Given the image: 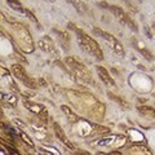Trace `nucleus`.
<instances>
[{
	"label": "nucleus",
	"mask_w": 155,
	"mask_h": 155,
	"mask_svg": "<svg viewBox=\"0 0 155 155\" xmlns=\"http://www.w3.org/2000/svg\"><path fill=\"white\" fill-rule=\"evenodd\" d=\"M7 3H8V5H9L13 10H16V12H18V13H22V12L25 13L23 7L21 5V3L18 1V0H7Z\"/></svg>",
	"instance_id": "nucleus-11"
},
{
	"label": "nucleus",
	"mask_w": 155,
	"mask_h": 155,
	"mask_svg": "<svg viewBox=\"0 0 155 155\" xmlns=\"http://www.w3.org/2000/svg\"><path fill=\"white\" fill-rule=\"evenodd\" d=\"M118 137H115V136H111L110 138H105L102 140V141H98V145L99 146H109V145H113L114 141H115Z\"/></svg>",
	"instance_id": "nucleus-16"
},
{
	"label": "nucleus",
	"mask_w": 155,
	"mask_h": 155,
	"mask_svg": "<svg viewBox=\"0 0 155 155\" xmlns=\"http://www.w3.org/2000/svg\"><path fill=\"white\" fill-rule=\"evenodd\" d=\"M97 71H98V75H99V78H101V80L103 83H106L107 86H115V83H114V80L111 79V76L109 75V72L106 71L105 69L102 67V66H98L97 67Z\"/></svg>",
	"instance_id": "nucleus-8"
},
{
	"label": "nucleus",
	"mask_w": 155,
	"mask_h": 155,
	"mask_svg": "<svg viewBox=\"0 0 155 155\" xmlns=\"http://www.w3.org/2000/svg\"><path fill=\"white\" fill-rule=\"evenodd\" d=\"M69 1L71 3V4H72L74 7H75V8H76L78 10H79L80 13H83L84 10H86V7H84V4H83V3H80L79 0H69Z\"/></svg>",
	"instance_id": "nucleus-15"
},
{
	"label": "nucleus",
	"mask_w": 155,
	"mask_h": 155,
	"mask_svg": "<svg viewBox=\"0 0 155 155\" xmlns=\"http://www.w3.org/2000/svg\"><path fill=\"white\" fill-rule=\"evenodd\" d=\"M62 111H64L65 114H66V115H67L69 118H70V120H71V121H78V120H79V118H78L76 115H75V114H74L72 111H71V110H70L69 107H67V106H62Z\"/></svg>",
	"instance_id": "nucleus-13"
},
{
	"label": "nucleus",
	"mask_w": 155,
	"mask_h": 155,
	"mask_svg": "<svg viewBox=\"0 0 155 155\" xmlns=\"http://www.w3.org/2000/svg\"><path fill=\"white\" fill-rule=\"evenodd\" d=\"M39 47L42 48L43 50L48 52V53H56V48H54L53 43L50 42V39L48 38H43L39 40Z\"/></svg>",
	"instance_id": "nucleus-7"
},
{
	"label": "nucleus",
	"mask_w": 155,
	"mask_h": 155,
	"mask_svg": "<svg viewBox=\"0 0 155 155\" xmlns=\"http://www.w3.org/2000/svg\"><path fill=\"white\" fill-rule=\"evenodd\" d=\"M69 26H70V29H72V30L76 32V35H78V42H79L80 47H82V49H83L84 52H87L88 54H91V56L98 58V60H102V58H103V54H102L101 48L98 47V44L96 43L92 38H89V36H88L86 32H83L82 30H79V29H75L72 23H70Z\"/></svg>",
	"instance_id": "nucleus-1"
},
{
	"label": "nucleus",
	"mask_w": 155,
	"mask_h": 155,
	"mask_svg": "<svg viewBox=\"0 0 155 155\" xmlns=\"http://www.w3.org/2000/svg\"><path fill=\"white\" fill-rule=\"evenodd\" d=\"M138 113L142 114L145 116H151V118H155V111L151 107H140L138 109Z\"/></svg>",
	"instance_id": "nucleus-14"
},
{
	"label": "nucleus",
	"mask_w": 155,
	"mask_h": 155,
	"mask_svg": "<svg viewBox=\"0 0 155 155\" xmlns=\"http://www.w3.org/2000/svg\"><path fill=\"white\" fill-rule=\"evenodd\" d=\"M23 105H25L29 110H30V111H32V113L42 114V113L44 111L43 106H40V105H35V103H31V102H27V101H25V102H23Z\"/></svg>",
	"instance_id": "nucleus-10"
},
{
	"label": "nucleus",
	"mask_w": 155,
	"mask_h": 155,
	"mask_svg": "<svg viewBox=\"0 0 155 155\" xmlns=\"http://www.w3.org/2000/svg\"><path fill=\"white\" fill-rule=\"evenodd\" d=\"M93 32H94L96 35H98L99 38H102L103 40H105V42L109 44V47L111 48V49L115 52L116 54H119L120 57L124 56V50H123V47H121V44L118 42V40L114 38L113 35H110V34H107V32L99 30V29H96V27H93Z\"/></svg>",
	"instance_id": "nucleus-4"
},
{
	"label": "nucleus",
	"mask_w": 155,
	"mask_h": 155,
	"mask_svg": "<svg viewBox=\"0 0 155 155\" xmlns=\"http://www.w3.org/2000/svg\"><path fill=\"white\" fill-rule=\"evenodd\" d=\"M3 97H5L7 101L10 102V103H14V102H16V98H14L13 96H4V94H3Z\"/></svg>",
	"instance_id": "nucleus-21"
},
{
	"label": "nucleus",
	"mask_w": 155,
	"mask_h": 155,
	"mask_svg": "<svg viewBox=\"0 0 155 155\" xmlns=\"http://www.w3.org/2000/svg\"><path fill=\"white\" fill-rule=\"evenodd\" d=\"M66 65L70 67V70L71 71L75 72V75L78 78H80L82 80H84V82H89L92 83V78H91V74L88 72V70L84 67V66L80 64V62H78L76 60H74L72 57H67L65 60Z\"/></svg>",
	"instance_id": "nucleus-3"
},
{
	"label": "nucleus",
	"mask_w": 155,
	"mask_h": 155,
	"mask_svg": "<svg viewBox=\"0 0 155 155\" xmlns=\"http://www.w3.org/2000/svg\"><path fill=\"white\" fill-rule=\"evenodd\" d=\"M107 96H109V98H111L114 102L119 103V105H120V106H123V107H129V103H128V102H125L124 99H121L120 97H118V96L113 94V93H107Z\"/></svg>",
	"instance_id": "nucleus-12"
},
{
	"label": "nucleus",
	"mask_w": 155,
	"mask_h": 155,
	"mask_svg": "<svg viewBox=\"0 0 155 155\" xmlns=\"http://www.w3.org/2000/svg\"><path fill=\"white\" fill-rule=\"evenodd\" d=\"M12 71H13L14 76H16L17 79H20V80H22V82L25 83V86H27L29 88H35V83L32 82L27 75H26L25 70H23V67H22L21 65H13L12 66Z\"/></svg>",
	"instance_id": "nucleus-6"
},
{
	"label": "nucleus",
	"mask_w": 155,
	"mask_h": 155,
	"mask_svg": "<svg viewBox=\"0 0 155 155\" xmlns=\"http://www.w3.org/2000/svg\"><path fill=\"white\" fill-rule=\"evenodd\" d=\"M138 1H141V0H138Z\"/></svg>",
	"instance_id": "nucleus-22"
},
{
	"label": "nucleus",
	"mask_w": 155,
	"mask_h": 155,
	"mask_svg": "<svg viewBox=\"0 0 155 155\" xmlns=\"http://www.w3.org/2000/svg\"><path fill=\"white\" fill-rule=\"evenodd\" d=\"M141 53L143 54V56H145V58H146V60H153V56H151V54L149 53V52H146L145 49H141Z\"/></svg>",
	"instance_id": "nucleus-20"
},
{
	"label": "nucleus",
	"mask_w": 155,
	"mask_h": 155,
	"mask_svg": "<svg viewBox=\"0 0 155 155\" xmlns=\"http://www.w3.org/2000/svg\"><path fill=\"white\" fill-rule=\"evenodd\" d=\"M129 133L135 136L133 141H143V136H142L141 133H140V132H137V131H135V129H131V131H129Z\"/></svg>",
	"instance_id": "nucleus-17"
},
{
	"label": "nucleus",
	"mask_w": 155,
	"mask_h": 155,
	"mask_svg": "<svg viewBox=\"0 0 155 155\" xmlns=\"http://www.w3.org/2000/svg\"><path fill=\"white\" fill-rule=\"evenodd\" d=\"M21 137H22V140H23L25 142H27V145H29V146H34V142H32L31 140L29 138V137H27V136H26V135H23V133H21Z\"/></svg>",
	"instance_id": "nucleus-19"
},
{
	"label": "nucleus",
	"mask_w": 155,
	"mask_h": 155,
	"mask_svg": "<svg viewBox=\"0 0 155 155\" xmlns=\"http://www.w3.org/2000/svg\"><path fill=\"white\" fill-rule=\"evenodd\" d=\"M25 14H26V16H27L29 18H30V20H31V21H34V22H35V23H38V20H36V18L34 17V14H32V13L30 12V10H27V9H25Z\"/></svg>",
	"instance_id": "nucleus-18"
},
{
	"label": "nucleus",
	"mask_w": 155,
	"mask_h": 155,
	"mask_svg": "<svg viewBox=\"0 0 155 155\" xmlns=\"http://www.w3.org/2000/svg\"><path fill=\"white\" fill-rule=\"evenodd\" d=\"M53 128H54V132H56V135H57V137H58V140L64 143V145H66L67 147H70V149H72V145L70 143V141L67 138H66V136H65V133H64V131L61 129V127L58 124H53Z\"/></svg>",
	"instance_id": "nucleus-9"
},
{
	"label": "nucleus",
	"mask_w": 155,
	"mask_h": 155,
	"mask_svg": "<svg viewBox=\"0 0 155 155\" xmlns=\"http://www.w3.org/2000/svg\"><path fill=\"white\" fill-rule=\"evenodd\" d=\"M99 5H101L102 8H107L110 12H111L114 16L118 18V21H119L120 23L127 25V26H129V27H131L133 31H137V27H136V25L133 23V21L129 18V16H128L127 13H124V10L121 9V8H119V7H115V5H107L106 3H101Z\"/></svg>",
	"instance_id": "nucleus-2"
},
{
	"label": "nucleus",
	"mask_w": 155,
	"mask_h": 155,
	"mask_svg": "<svg viewBox=\"0 0 155 155\" xmlns=\"http://www.w3.org/2000/svg\"><path fill=\"white\" fill-rule=\"evenodd\" d=\"M14 30H16V34L18 35V39L22 42V44L23 45H29L32 49V39L30 36V32L27 31V29L23 25L14 23Z\"/></svg>",
	"instance_id": "nucleus-5"
}]
</instances>
